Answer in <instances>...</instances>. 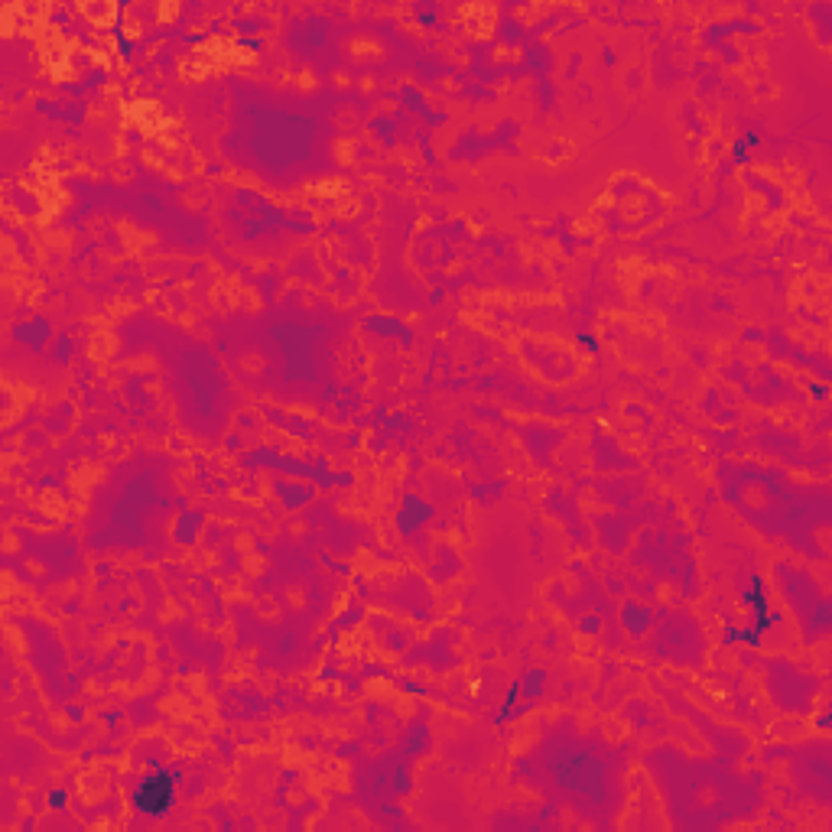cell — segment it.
I'll return each mask as SVG.
<instances>
[{"label":"cell","instance_id":"1","mask_svg":"<svg viewBox=\"0 0 832 832\" xmlns=\"http://www.w3.org/2000/svg\"><path fill=\"white\" fill-rule=\"evenodd\" d=\"M134 803L140 813H150V816H160L169 810V803H173V780L163 777V774H153L147 780H140V787L134 793Z\"/></svg>","mask_w":832,"mask_h":832}]
</instances>
